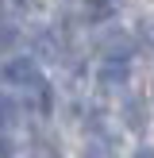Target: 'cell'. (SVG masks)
<instances>
[{"mask_svg":"<svg viewBox=\"0 0 154 158\" xmlns=\"http://www.w3.org/2000/svg\"><path fill=\"white\" fill-rule=\"evenodd\" d=\"M100 54H104V58H127L131 62V54H135V39H131L127 31L112 27V31L100 35Z\"/></svg>","mask_w":154,"mask_h":158,"instance_id":"7a4b0ae2","label":"cell"},{"mask_svg":"<svg viewBox=\"0 0 154 158\" xmlns=\"http://www.w3.org/2000/svg\"><path fill=\"white\" fill-rule=\"evenodd\" d=\"M15 43H19V27L12 19H0V50H12Z\"/></svg>","mask_w":154,"mask_h":158,"instance_id":"52a82bcc","label":"cell"},{"mask_svg":"<svg viewBox=\"0 0 154 158\" xmlns=\"http://www.w3.org/2000/svg\"><path fill=\"white\" fill-rule=\"evenodd\" d=\"M15 120H19V104H15L12 97H4V93H0V127H12Z\"/></svg>","mask_w":154,"mask_h":158,"instance_id":"8992f818","label":"cell"},{"mask_svg":"<svg viewBox=\"0 0 154 158\" xmlns=\"http://www.w3.org/2000/svg\"><path fill=\"white\" fill-rule=\"evenodd\" d=\"M123 123H127L131 131H143L146 127V104H143V100H135V97L123 100Z\"/></svg>","mask_w":154,"mask_h":158,"instance_id":"277c9868","label":"cell"},{"mask_svg":"<svg viewBox=\"0 0 154 158\" xmlns=\"http://www.w3.org/2000/svg\"><path fill=\"white\" fill-rule=\"evenodd\" d=\"M143 35H146V39H154V19H143Z\"/></svg>","mask_w":154,"mask_h":158,"instance_id":"30bf717a","label":"cell"},{"mask_svg":"<svg viewBox=\"0 0 154 158\" xmlns=\"http://www.w3.org/2000/svg\"><path fill=\"white\" fill-rule=\"evenodd\" d=\"M96 81L104 85V89H123V85L131 81V62H127V58H104Z\"/></svg>","mask_w":154,"mask_h":158,"instance_id":"3957f363","label":"cell"},{"mask_svg":"<svg viewBox=\"0 0 154 158\" xmlns=\"http://www.w3.org/2000/svg\"><path fill=\"white\" fill-rule=\"evenodd\" d=\"M35 50L43 54V58H62V46H58V35H54V31H38L35 35Z\"/></svg>","mask_w":154,"mask_h":158,"instance_id":"5b68a950","label":"cell"},{"mask_svg":"<svg viewBox=\"0 0 154 158\" xmlns=\"http://www.w3.org/2000/svg\"><path fill=\"white\" fill-rule=\"evenodd\" d=\"M81 158H112V147H108V143H89Z\"/></svg>","mask_w":154,"mask_h":158,"instance_id":"9c48e42d","label":"cell"},{"mask_svg":"<svg viewBox=\"0 0 154 158\" xmlns=\"http://www.w3.org/2000/svg\"><path fill=\"white\" fill-rule=\"evenodd\" d=\"M31 8V0H0V12H4V19H12V15H23Z\"/></svg>","mask_w":154,"mask_h":158,"instance_id":"ba28073f","label":"cell"},{"mask_svg":"<svg viewBox=\"0 0 154 158\" xmlns=\"http://www.w3.org/2000/svg\"><path fill=\"white\" fill-rule=\"evenodd\" d=\"M135 158H154V151H139V154H135Z\"/></svg>","mask_w":154,"mask_h":158,"instance_id":"8fae6325","label":"cell"},{"mask_svg":"<svg viewBox=\"0 0 154 158\" xmlns=\"http://www.w3.org/2000/svg\"><path fill=\"white\" fill-rule=\"evenodd\" d=\"M4 81H8V85H19V89H38V85H43L38 62H35V58H12V62L4 66Z\"/></svg>","mask_w":154,"mask_h":158,"instance_id":"6da1fadb","label":"cell"}]
</instances>
